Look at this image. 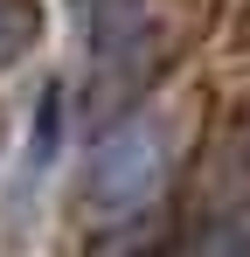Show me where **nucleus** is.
I'll list each match as a JSON object with an SVG mask.
<instances>
[{
    "mask_svg": "<svg viewBox=\"0 0 250 257\" xmlns=\"http://www.w3.org/2000/svg\"><path fill=\"white\" fill-rule=\"evenodd\" d=\"M35 35H42L35 0H0V70H14V63L35 49Z\"/></svg>",
    "mask_w": 250,
    "mask_h": 257,
    "instance_id": "3",
    "label": "nucleus"
},
{
    "mask_svg": "<svg viewBox=\"0 0 250 257\" xmlns=\"http://www.w3.org/2000/svg\"><path fill=\"white\" fill-rule=\"evenodd\" d=\"M160 181H167V125L139 111V118H118V125L90 146L83 202L97 215H111V222H125V215H139L160 195Z\"/></svg>",
    "mask_w": 250,
    "mask_h": 257,
    "instance_id": "2",
    "label": "nucleus"
},
{
    "mask_svg": "<svg viewBox=\"0 0 250 257\" xmlns=\"http://www.w3.org/2000/svg\"><path fill=\"white\" fill-rule=\"evenodd\" d=\"M83 49H90V97L118 111L160 70V21L146 0H77Z\"/></svg>",
    "mask_w": 250,
    "mask_h": 257,
    "instance_id": "1",
    "label": "nucleus"
}]
</instances>
